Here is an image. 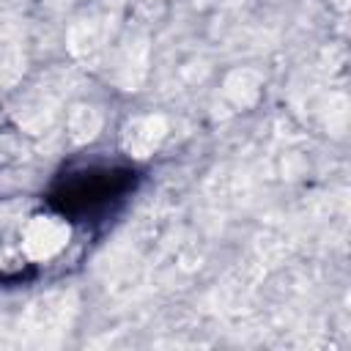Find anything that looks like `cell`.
Here are the masks:
<instances>
[{"label":"cell","mask_w":351,"mask_h":351,"mask_svg":"<svg viewBox=\"0 0 351 351\" xmlns=\"http://www.w3.org/2000/svg\"><path fill=\"white\" fill-rule=\"evenodd\" d=\"M69 239V225L63 217H36L25 228V250L33 258H52Z\"/></svg>","instance_id":"1"}]
</instances>
